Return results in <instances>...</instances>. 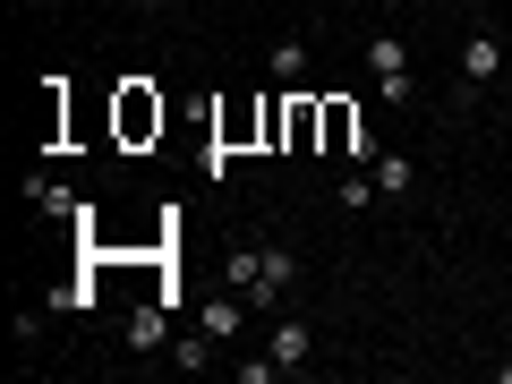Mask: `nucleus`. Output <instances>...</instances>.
I'll return each instance as SVG.
<instances>
[{"mask_svg": "<svg viewBox=\"0 0 512 384\" xmlns=\"http://www.w3.org/2000/svg\"><path fill=\"white\" fill-rule=\"evenodd\" d=\"M367 77H376L384 103H410L419 77H410V35H367Z\"/></svg>", "mask_w": 512, "mask_h": 384, "instance_id": "nucleus-1", "label": "nucleus"}, {"mask_svg": "<svg viewBox=\"0 0 512 384\" xmlns=\"http://www.w3.org/2000/svg\"><path fill=\"white\" fill-rule=\"evenodd\" d=\"M504 69H512V43H495L487 26H478V35L461 43V94H487V86H504Z\"/></svg>", "mask_w": 512, "mask_h": 384, "instance_id": "nucleus-2", "label": "nucleus"}, {"mask_svg": "<svg viewBox=\"0 0 512 384\" xmlns=\"http://www.w3.org/2000/svg\"><path fill=\"white\" fill-rule=\"evenodd\" d=\"M316 137H325V154H350V163H376V146H367L359 111H350L342 94H333V103H325V128H316Z\"/></svg>", "mask_w": 512, "mask_h": 384, "instance_id": "nucleus-3", "label": "nucleus"}, {"mask_svg": "<svg viewBox=\"0 0 512 384\" xmlns=\"http://www.w3.org/2000/svg\"><path fill=\"white\" fill-rule=\"evenodd\" d=\"M120 137L137 146V137H163V94L154 86H128L120 94Z\"/></svg>", "mask_w": 512, "mask_h": 384, "instance_id": "nucleus-4", "label": "nucleus"}, {"mask_svg": "<svg viewBox=\"0 0 512 384\" xmlns=\"http://www.w3.org/2000/svg\"><path fill=\"white\" fill-rule=\"evenodd\" d=\"M265 350H274V359H282V367L299 376V367H308V350H316V333L299 325V316H282V325H274V342H265Z\"/></svg>", "mask_w": 512, "mask_h": 384, "instance_id": "nucleus-5", "label": "nucleus"}, {"mask_svg": "<svg viewBox=\"0 0 512 384\" xmlns=\"http://www.w3.org/2000/svg\"><path fill=\"white\" fill-rule=\"evenodd\" d=\"M291 282H299V265H291V248H265V274H256V308H265V299H282V291H291Z\"/></svg>", "mask_w": 512, "mask_h": 384, "instance_id": "nucleus-6", "label": "nucleus"}, {"mask_svg": "<svg viewBox=\"0 0 512 384\" xmlns=\"http://www.w3.org/2000/svg\"><path fill=\"white\" fill-rule=\"evenodd\" d=\"M214 342H239V325H248V299H205V316H197Z\"/></svg>", "mask_w": 512, "mask_h": 384, "instance_id": "nucleus-7", "label": "nucleus"}, {"mask_svg": "<svg viewBox=\"0 0 512 384\" xmlns=\"http://www.w3.org/2000/svg\"><path fill=\"white\" fill-rule=\"evenodd\" d=\"M265 69H274L282 86H299V77H308V43H299V35H282L274 52H265Z\"/></svg>", "mask_w": 512, "mask_h": 384, "instance_id": "nucleus-8", "label": "nucleus"}, {"mask_svg": "<svg viewBox=\"0 0 512 384\" xmlns=\"http://www.w3.org/2000/svg\"><path fill=\"white\" fill-rule=\"evenodd\" d=\"M163 359H171V367H188V376H197V367H214V333H205V325H197V333H180V342H171Z\"/></svg>", "mask_w": 512, "mask_h": 384, "instance_id": "nucleus-9", "label": "nucleus"}, {"mask_svg": "<svg viewBox=\"0 0 512 384\" xmlns=\"http://www.w3.org/2000/svg\"><path fill=\"white\" fill-rule=\"evenodd\" d=\"M376 197H410V154H376Z\"/></svg>", "mask_w": 512, "mask_h": 384, "instance_id": "nucleus-10", "label": "nucleus"}, {"mask_svg": "<svg viewBox=\"0 0 512 384\" xmlns=\"http://www.w3.org/2000/svg\"><path fill=\"white\" fill-rule=\"evenodd\" d=\"M128 342H137V350H171V325H163V308H137V316H128Z\"/></svg>", "mask_w": 512, "mask_h": 384, "instance_id": "nucleus-11", "label": "nucleus"}, {"mask_svg": "<svg viewBox=\"0 0 512 384\" xmlns=\"http://www.w3.org/2000/svg\"><path fill=\"white\" fill-rule=\"evenodd\" d=\"M256 274H265V248H239V256H231V265H222V282H231V291H239V299H248V291H256Z\"/></svg>", "mask_w": 512, "mask_h": 384, "instance_id": "nucleus-12", "label": "nucleus"}, {"mask_svg": "<svg viewBox=\"0 0 512 384\" xmlns=\"http://www.w3.org/2000/svg\"><path fill=\"white\" fill-rule=\"evenodd\" d=\"M274 376H291V367H282L274 350H265V359H239V384H274Z\"/></svg>", "mask_w": 512, "mask_h": 384, "instance_id": "nucleus-13", "label": "nucleus"}, {"mask_svg": "<svg viewBox=\"0 0 512 384\" xmlns=\"http://www.w3.org/2000/svg\"><path fill=\"white\" fill-rule=\"evenodd\" d=\"M495 384H512V359H504V367H495Z\"/></svg>", "mask_w": 512, "mask_h": 384, "instance_id": "nucleus-14", "label": "nucleus"}, {"mask_svg": "<svg viewBox=\"0 0 512 384\" xmlns=\"http://www.w3.org/2000/svg\"><path fill=\"white\" fill-rule=\"evenodd\" d=\"M504 94H512V69H504Z\"/></svg>", "mask_w": 512, "mask_h": 384, "instance_id": "nucleus-15", "label": "nucleus"}]
</instances>
